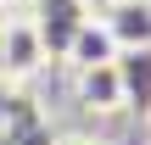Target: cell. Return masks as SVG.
Listing matches in <instances>:
<instances>
[{
  "label": "cell",
  "mask_w": 151,
  "mask_h": 145,
  "mask_svg": "<svg viewBox=\"0 0 151 145\" xmlns=\"http://www.w3.org/2000/svg\"><path fill=\"white\" fill-rule=\"evenodd\" d=\"M50 145H112V140H101V134H62V140H50Z\"/></svg>",
  "instance_id": "cell-7"
},
{
  "label": "cell",
  "mask_w": 151,
  "mask_h": 145,
  "mask_svg": "<svg viewBox=\"0 0 151 145\" xmlns=\"http://www.w3.org/2000/svg\"><path fill=\"white\" fill-rule=\"evenodd\" d=\"M146 134H151V112H146Z\"/></svg>",
  "instance_id": "cell-10"
},
{
  "label": "cell",
  "mask_w": 151,
  "mask_h": 145,
  "mask_svg": "<svg viewBox=\"0 0 151 145\" xmlns=\"http://www.w3.org/2000/svg\"><path fill=\"white\" fill-rule=\"evenodd\" d=\"M73 89H78V106L95 112V117L123 112V73H118V61H101V67L73 73Z\"/></svg>",
  "instance_id": "cell-3"
},
{
  "label": "cell",
  "mask_w": 151,
  "mask_h": 145,
  "mask_svg": "<svg viewBox=\"0 0 151 145\" xmlns=\"http://www.w3.org/2000/svg\"><path fill=\"white\" fill-rule=\"evenodd\" d=\"M90 17H95V11H90L84 0H28V22L39 28V39H45L50 61H62V56H67L73 34H78Z\"/></svg>",
  "instance_id": "cell-2"
},
{
  "label": "cell",
  "mask_w": 151,
  "mask_h": 145,
  "mask_svg": "<svg viewBox=\"0 0 151 145\" xmlns=\"http://www.w3.org/2000/svg\"><path fill=\"white\" fill-rule=\"evenodd\" d=\"M0 84H6V45H0Z\"/></svg>",
  "instance_id": "cell-8"
},
{
  "label": "cell",
  "mask_w": 151,
  "mask_h": 145,
  "mask_svg": "<svg viewBox=\"0 0 151 145\" xmlns=\"http://www.w3.org/2000/svg\"><path fill=\"white\" fill-rule=\"evenodd\" d=\"M0 45H6V84H28L50 61V50H45L39 28L28 22V11H6L0 17Z\"/></svg>",
  "instance_id": "cell-1"
},
{
  "label": "cell",
  "mask_w": 151,
  "mask_h": 145,
  "mask_svg": "<svg viewBox=\"0 0 151 145\" xmlns=\"http://www.w3.org/2000/svg\"><path fill=\"white\" fill-rule=\"evenodd\" d=\"M118 73H123V112H151V50H123Z\"/></svg>",
  "instance_id": "cell-6"
},
{
  "label": "cell",
  "mask_w": 151,
  "mask_h": 145,
  "mask_svg": "<svg viewBox=\"0 0 151 145\" xmlns=\"http://www.w3.org/2000/svg\"><path fill=\"white\" fill-rule=\"evenodd\" d=\"M101 22L112 28L118 50H151V0H106Z\"/></svg>",
  "instance_id": "cell-4"
},
{
  "label": "cell",
  "mask_w": 151,
  "mask_h": 145,
  "mask_svg": "<svg viewBox=\"0 0 151 145\" xmlns=\"http://www.w3.org/2000/svg\"><path fill=\"white\" fill-rule=\"evenodd\" d=\"M118 56H123V50H118L112 28H106V22H101V11H95V17L73 34V45H67V56H62V61H67L73 73H84V67H101V61H118Z\"/></svg>",
  "instance_id": "cell-5"
},
{
  "label": "cell",
  "mask_w": 151,
  "mask_h": 145,
  "mask_svg": "<svg viewBox=\"0 0 151 145\" xmlns=\"http://www.w3.org/2000/svg\"><path fill=\"white\" fill-rule=\"evenodd\" d=\"M0 11H11V0H0Z\"/></svg>",
  "instance_id": "cell-9"
}]
</instances>
